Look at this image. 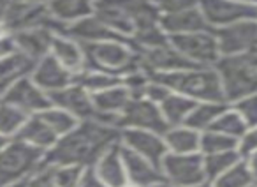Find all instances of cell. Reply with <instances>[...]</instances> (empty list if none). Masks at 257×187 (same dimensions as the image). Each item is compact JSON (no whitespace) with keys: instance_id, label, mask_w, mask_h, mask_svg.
I'll return each mask as SVG.
<instances>
[{"instance_id":"6da1fadb","label":"cell","mask_w":257,"mask_h":187,"mask_svg":"<svg viewBox=\"0 0 257 187\" xmlns=\"http://www.w3.org/2000/svg\"><path fill=\"white\" fill-rule=\"evenodd\" d=\"M121 131L95 119H86L69 134L60 136L53 148L46 154L51 164H74L90 169L95 161L113 145L120 143Z\"/></svg>"},{"instance_id":"7a4b0ae2","label":"cell","mask_w":257,"mask_h":187,"mask_svg":"<svg viewBox=\"0 0 257 187\" xmlns=\"http://www.w3.org/2000/svg\"><path fill=\"white\" fill-rule=\"evenodd\" d=\"M152 78L159 79L169 90L182 94L196 103H227L220 76L215 67H189Z\"/></svg>"},{"instance_id":"3957f363","label":"cell","mask_w":257,"mask_h":187,"mask_svg":"<svg viewBox=\"0 0 257 187\" xmlns=\"http://www.w3.org/2000/svg\"><path fill=\"white\" fill-rule=\"evenodd\" d=\"M215 69L220 76L225 101L229 105L257 92V50L222 57Z\"/></svg>"},{"instance_id":"277c9868","label":"cell","mask_w":257,"mask_h":187,"mask_svg":"<svg viewBox=\"0 0 257 187\" xmlns=\"http://www.w3.org/2000/svg\"><path fill=\"white\" fill-rule=\"evenodd\" d=\"M85 46V44H83ZM88 69L109 72L123 78L127 72L140 67V53L131 39H109L95 44H86Z\"/></svg>"},{"instance_id":"5b68a950","label":"cell","mask_w":257,"mask_h":187,"mask_svg":"<svg viewBox=\"0 0 257 187\" xmlns=\"http://www.w3.org/2000/svg\"><path fill=\"white\" fill-rule=\"evenodd\" d=\"M44 161L46 154L43 150L13 138L11 143L0 152V187L32 176Z\"/></svg>"},{"instance_id":"8992f818","label":"cell","mask_w":257,"mask_h":187,"mask_svg":"<svg viewBox=\"0 0 257 187\" xmlns=\"http://www.w3.org/2000/svg\"><path fill=\"white\" fill-rule=\"evenodd\" d=\"M169 41L176 48V51L196 67H215L222 58L220 46L213 30L171 36Z\"/></svg>"},{"instance_id":"52a82bcc","label":"cell","mask_w":257,"mask_h":187,"mask_svg":"<svg viewBox=\"0 0 257 187\" xmlns=\"http://www.w3.org/2000/svg\"><path fill=\"white\" fill-rule=\"evenodd\" d=\"M2 101L18 108L25 115H39L51 106L50 94H46L32 78L23 76L8 86L2 94Z\"/></svg>"},{"instance_id":"ba28073f","label":"cell","mask_w":257,"mask_h":187,"mask_svg":"<svg viewBox=\"0 0 257 187\" xmlns=\"http://www.w3.org/2000/svg\"><path fill=\"white\" fill-rule=\"evenodd\" d=\"M199 9L211 30L257 20V4H245L236 0H199Z\"/></svg>"},{"instance_id":"9c48e42d","label":"cell","mask_w":257,"mask_h":187,"mask_svg":"<svg viewBox=\"0 0 257 187\" xmlns=\"http://www.w3.org/2000/svg\"><path fill=\"white\" fill-rule=\"evenodd\" d=\"M162 175L178 187H190L206 180L201 152L194 154H173L168 152L161 164Z\"/></svg>"},{"instance_id":"30bf717a","label":"cell","mask_w":257,"mask_h":187,"mask_svg":"<svg viewBox=\"0 0 257 187\" xmlns=\"http://www.w3.org/2000/svg\"><path fill=\"white\" fill-rule=\"evenodd\" d=\"M2 27L8 34L36 29V27H51L60 32V27L51 18L46 4H32V2H18V0H11Z\"/></svg>"},{"instance_id":"8fae6325","label":"cell","mask_w":257,"mask_h":187,"mask_svg":"<svg viewBox=\"0 0 257 187\" xmlns=\"http://www.w3.org/2000/svg\"><path fill=\"white\" fill-rule=\"evenodd\" d=\"M120 129H143L164 134L169 129L161 108L145 98L131 99L128 106L121 113Z\"/></svg>"},{"instance_id":"7c38bea8","label":"cell","mask_w":257,"mask_h":187,"mask_svg":"<svg viewBox=\"0 0 257 187\" xmlns=\"http://www.w3.org/2000/svg\"><path fill=\"white\" fill-rule=\"evenodd\" d=\"M213 32L220 46L222 57L257 50V20L232 23L222 29H215Z\"/></svg>"},{"instance_id":"4fadbf2b","label":"cell","mask_w":257,"mask_h":187,"mask_svg":"<svg viewBox=\"0 0 257 187\" xmlns=\"http://www.w3.org/2000/svg\"><path fill=\"white\" fill-rule=\"evenodd\" d=\"M121 147L136 152L141 157L148 159L154 164L161 166L164 157L168 155V145H166L164 134L154 133V131L143 129H121L120 134Z\"/></svg>"},{"instance_id":"5bb4252c","label":"cell","mask_w":257,"mask_h":187,"mask_svg":"<svg viewBox=\"0 0 257 187\" xmlns=\"http://www.w3.org/2000/svg\"><path fill=\"white\" fill-rule=\"evenodd\" d=\"M140 53V64L150 76L168 74V72H176L182 69L196 67L190 62H187L182 55L176 51V48L168 41L166 44L155 48H147V50H138Z\"/></svg>"},{"instance_id":"9a60e30c","label":"cell","mask_w":257,"mask_h":187,"mask_svg":"<svg viewBox=\"0 0 257 187\" xmlns=\"http://www.w3.org/2000/svg\"><path fill=\"white\" fill-rule=\"evenodd\" d=\"M57 34V30L51 29V27H36V29L13 32L9 36L13 37L16 51L27 55L30 60L37 62L43 57H46V55H50L51 44H53V39Z\"/></svg>"},{"instance_id":"2e32d148","label":"cell","mask_w":257,"mask_h":187,"mask_svg":"<svg viewBox=\"0 0 257 187\" xmlns=\"http://www.w3.org/2000/svg\"><path fill=\"white\" fill-rule=\"evenodd\" d=\"M50 99L53 106L65 110L79 120L93 119V115H95L92 94H88L78 83H71V85L50 94Z\"/></svg>"},{"instance_id":"e0dca14e","label":"cell","mask_w":257,"mask_h":187,"mask_svg":"<svg viewBox=\"0 0 257 187\" xmlns=\"http://www.w3.org/2000/svg\"><path fill=\"white\" fill-rule=\"evenodd\" d=\"M30 78L41 86L46 94H53L64 86L74 83V74L69 69H65L60 62L51 55H46L41 60L36 62Z\"/></svg>"},{"instance_id":"ac0fdd59","label":"cell","mask_w":257,"mask_h":187,"mask_svg":"<svg viewBox=\"0 0 257 187\" xmlns=\"http://www.w3.org/2000/svg\"><path fill=\"white\" fill-rule=\"evenodd\" d=\"M90 169H92L93 175L102 183H106L107 187H123L125 183H128L120 143L107 148Z\"/></svg>"},{"instance_id":"d6986e66","label":"cell","mask_w":257,"mask_h":187,"mask_svg":"<svg viewBox=\"0 0 257 187\" xmlns=\"http://www.w3.org/2000/svg\"><path fill=\"white\" fill-rule=\"evenodd\" d=\"M51 57H55L65 69L72 72V74H79L88 67V60H86V50L79 41L74 37L67 36V34L58 32L51 44Z\"/></svg>"},{"instance_id":"ffe728a7","label":"cell","mask_w":257,"mask_h":187,"mask_svg":"<svg viewBox=\"0 0 257 187\" xmlns=\"http://www.w3.org/2000/svg\"><path fill=\"white\" fill-rule=\"evenodd\" d=\"M62 34L74 37L76 41H79L81 44H95L100 41H109V39H125V37L114 34L106 23L100 18H97L95 15H90L86 18L79 20V22L72 23V25L65 27L62 30Z\"/></svg>"},{"instance_id":"44dd1931","label":"cell","mask_w":257,"mask_h":187,"mask_svg":"<svg viewBox=\"0 0 257 187\" xmlns=\"http://www.w3.org/2000/svg\"><path fill=\"white\" fill-rule=\"evenodd\" d=\"M121 154H123L125 171H127V178L131 183L140 187H150L157 180L164 178L161 166L154 164L152 161L141 157L140 154L128 150L125 147H121Z\"/></svg>"},{"instance_id":"7402d4cb","label":"cell","mask_w":257,"mask_h":187,"mask_svg":"<svg viewBox=\"0 0 257 187\" xmlns=\"http://www.w3.org/2000/svg\"><path fill=\"white\" fill-rule=\"evenodd\" d=\"M161 27L169 37L182 36V34L203 32V30H211L208 22L204 20L199 6L185 11L173 13V15L161 16Z\"/></svg>"},{"instance_id":"603a6c76","label":"cell","mask_w":257,"mask_h":187,"mask_svg":"<svg viewBox=\"0 0 257 187\" xmlns=\"http://www.w3.org/2000/svg\"><path fill=\"white\" fill-rule=\"evenodd\" d=\"M93 15L102 20L118 36L125 39H131L134 36V25L121 6V0H95Z\"/></svg>"},{"instance_id":"cb8c5ba5","label":"cell","mask_w":257,"mask_h":187,"mask_svg":"<svg viewBox=\"0 0 257 187\" xmlns=\"http://www.w3.org/2000/svg\"><path fill=\"white\" fill-rule=\"evenodd\" d=\"M46 6L62 32L65 27L93 15L95 0H48Z\"/></svg>"},{"instance_id":"d4e9b609","label":"cell","mask_w":257,"mask_h":187,"mask_svg":"<svg viewBox=\"0 0 257 187\" xmlns=\"http://www.w3.org/2000/svg\"><path fill=\"white\" fill-rule=\"evenodd\" d=\"M16 140L23 141V143H27V145H30V147L37 148V150H43L44 154H48V152L57 145L58 136L39 115H32L23 124L18 136H16Z\"/></svg>"},{"instance_id":"484cf974","label":"cell","mask_w":257,"mask_h":187,"mask_svg":"<svg viewBox=\"0 0 257 187\" xmlns=\"http://www.w3.org/2000/svg\"><path fill=\"white\" fill-rule=\"evenodd\" d=\"M164 140L168 150L173 154H194V152H199L201 147V133L185 124L169 127L164 133Z\"/></svg>"},{"instance_id":"4316f807","label":"cell","mask_w":257,"mask_h":187,"mask_svg":"<svg viewBox=\"0 0 257 187\" xmlns=\"http://www.w3.org/2000/svg\"><path fill=\"white\" fill-rule=\"evenodd\" d=\"M34 65H36V62L30 60L27 55L20 53V51L8 53L6 57L0 58V86L6 90L16 79L29 76Z\"/></svg>"},{"instance_id":"83f0119b","label":"cell","mask_w":257,"mask_h":187,"mask_svg":"<svg viewBox=\"0 0 257 187\" xmlns=\"http://www.w3.org/2000/svg\"><path fill=\"white\" fill-rule=\"evenodd\" d=\"M196 105H197L196 101L171 90V94L159 105V108H161L168 126L171 127V126H182V124H185L187 117L190 115V112H192Z\"/></svg>"},{"instance_id":"f1b7e54d","label":"cell","mask_w":257,"mask_h":187,"mask_svg":"<svg viewBox=\"0 0 257 187\" xmlns=\"http://www.w3.org/2000/svg\"><path fill=\"white\" fill-rule=\"evenodd\" d=\"M229 106V103H197L190 115L187 117L185 126L196 129L197 133L210 131L217 117Z\"/></svg>"},{"instance_id":"f546056e","label":"cell","mask_w":257,"mask_h":187,"mask_svg":"<svg viewBox=\"0 0 257 187\" xmlns=\"http://www.w3.org/2000/svg\"><path fill=\"white\" fill-rule=\"evenodd\" d=\"M74 83H78L79 86H83L86 92L93 96V94H99V92H102V90H107V88H111V86L121 83V78L120 76L109 74V72L86 67L85 71H81L79 74L74 76Z\"/></svg>"},{"instance_id":"4dcf8cb0","label":"cell","mask_w":257,"mask_h":187,"mask_svg":"<svg viewBox=\"0 0 257 187\" xmlns=\"http://www.w3.org/2000/svg\"><path fill=\"white\" fill-rule=\"evenodd\" d=\"M241 161V155L238 150H227V152H217V154H206L203 155L204 162V173H206V180H215L231 169L236 162Z\"/></svg>"},{"instance_id":"1f68e13d","label":"cell","mask_w":257,"mask_h":187,"mask_svg":"<svg viewBox=\"0 0 257 187\" xmlns=\"http://www.w3.org/2000/svg\"><path fill=\"white\" fill-rule=\"evenodd\" d=\"M246 129H248L246 122L243 120V117L239 115V113L236 112L231 105H229L227 108H225L224 112L217 117V120H215L213 126H211V131L227 134V136L236 138V140H239V138L245 134Z\"/></svg>"},{"instance_id":"d6a6232c","label":"cell","mask_w":257,"mask_h":187,"mask_svg":"<svg viewBox=\"0 0 257 187\" xmlns=\"http://www.w3.org/2000/svg\"><path fill=\"white\" fill-rule=\"evenodd\" d=\"M39 117L57 133L58 138L69 134L72 129H76V126H78L79 122H81V120L76 119V117L71 115L69 112H65V110L58 108V106H53V105L48 110H44L43 113H39Z\"/></svg>"},{"instance_id":"836d02e7","label":"cell","mask_w":257,"mask_h":187,"mask_svg":"<svg viewBox=\"0 0 257 187\" xmlns=\"http://www.w3.org/2000/svg\"><path fill=\"white\" fill-rule=\"evenodd\" d=\"M255 180H253L252 173H250L248 164H246L245 159H241L231 169H227L220 176L211 180V187H248Z\"/></svg>"},{"instance_id":"e575fe53","label":"cell","mask_w":257,"mask_h":187,"mask_svg":"<svg viewBox=\"0 0 257 187\" xmlns=\"http://www.w3.org/2000/svg\"><path fill=\"white\" fill-rule=\"evenodd\" d=\"M27 119L29 115L0 99V134L8 138H16Z\"/></svg>"},{"instance_id":"d590c367","label":"cell","mask_w":257,"mask_h":187,"mask_svg":"<svg viewBox=\"0 0 257 187\" xmlns=\"http://www.w3.org/2000/svg\"><path fill=\"white\" fill-rule=\"evenodd\" d=\"M227 150H238V140L236 138H231L227 134L217 133V131H211V129L201 133L199 152L203 155L217 154V152H227Z\"/></svg>"},{"instance_id":"8d00e7d4","label":"cell","mask_w":257,"mask_h":187,"mask_svg":"<svg viewBox=\"0 0 257 187\" xmlns=\"http://www.w3.org/2000/svg\"><path fill=\"white\" fill-rule=\"evenodd\" d=\"M231 106L243 117L248 127H257V92L231 103Z\"/></svg>"},{"instance_id":"74e56055","label":"cell","mask_w":257,"mask_h":187,"mask_svg":"<svg viewBox=\"0 0 257 187\" xmlns=\"http://www.w3.org/2000/svg\"><path fill=\"white\" fill-rule=\"evenodd\" d=\"M155 8L159 9L161 16L173 15V13L185 11V9H192L199 6V0H154Z\"/></svg>"},{"instance_id":"f35d334b","label":"cell","mask_w":257,"mask_h":187,"mask_svg":"<svg viewBox=\"0 0 257 187\" xmlns=\"http://www.w3.org/2000/svg\"><path fill=\"white\" fill-rule=\"evenodd\" d=\"M238 152L241 159H246L257 152V127H248L241 138L238 140Z\"/></svg>"},{"instance_id":"ab89813d","label":"cell","mask_w":257,"mask_h":187,"mask_svg":"<svg viewBox=\"0 0 257 187\" xmlns=\"http://www.w3.org/2000/svg\"><path fill=\"white\" fill-rule=\"evenodd\" d=\"M169 94H171V90H169L164 83H161L159 79L152 78L150 83H148V86H147V90H145L143 98L148 99V101H152V103H155V105H161V103L168 98Z\"/></svg>"},{"instance_id":"60d3db41","label":"cell","mask_w":257,"mask_h":187,"mask_svg":"<svg viewBox=\"0 0 257 187\" xmlns=\"http://www.w3.org/2000/svg\"><path fill=\"white\" fill-rule=\"evenodd\" d=\"M29 185L30 187H57L53 178H51L50 164H48L46 161H44V164L29 178Z\"/></svg>"},{"instance_id":"b9f144b4","label":"cell","mask_w":257,"mask_h":187,"mask_svg":"<svg viewBox=\"0 0 257 187\" xmlns=\"http://www.w3.org/2000/svg\"><path fill=\"white\" fill-rule=\"evenodd\" d=\"M11 51H16V48L15 43H13V37L6 32L4 36H0V58L6 57L8 53H11Z\"/></svg>"},{"instance_id":"7bdbcfd3","label":"cell","mask_w":257,"mask_h":187,"mask_svg":"<svg viewBox=\"0 0 257 187\" xmlns=\"http://www.w3.org/2000/svg\"><path fill=\"white\" fill-rule=\"evenodd\" d=\"M79 187H107L106 183H102L95 175H93L92 169H86L85 175H83V180H81V185Z\"/></svg>"},{"instance_id":"ee69618b","label":"cell","mask_w":257,"mask_h":187,"mask_svg":"<svg viewBox=\"0 0 257 187\" xmlns=\"http://www.w3.org/2000/svg\"><path fill=\"white\" fill-rule=\"evenodd\" d=\"M245 161H246V164H248L250 173H252L253 180L257 182V152H253V154L250 155V157H246Z\"/></svg>"},{"instance_id":"f6af8a7d","label":"cell","mask_w":257,"mask_h":187,"mask_svg":"<svg viewBox=\"0 0 257 187\" xmlns=\"http://www.w3.org/2000/svg\"><path fill=\"white\" fill-rule=\"evenodd\" d=\"M9 4H11V0H0V27L4 25V20H6V15H8Z\"/></svg>"},{"instance_id":"bcb514c9","label":"cell","mask_w":257,"mask_h":187,"mask_svg":"<svg viewBox=\"0 0 257 187\" xmlns=\"http://www.w3.org/2000/svg\"><path fill=\"white\" fill-rule=\"evenodd\" d=\"M150 187H178V185H175L173 182H169L168 178H161V180H157L155 183H152Z\"/></svg>"},{"instance_id":"7dc6e473","label":"cell","mask_w":257,"mask_h":187,"mask_svg":"<svg viewBox=\"0 0 257 187\" xmlns=\"http://www.w3.org/2000/svg\"><path fill=\"white\" fill-rule=\"evenodd\" d=\"M30 178V176H29ZM29 178H23V180H18V182H13V183H8L4 187H30L29 185Z\"/></svg>"},{"instance_id":"c3c4849f","label":"cell","mask_w":257,"mask_h":187,"mask_svg":"<svg viewBox=\"0 0 257 187\" xmlns=\"http://www.w3.org/2000/svg\"><path fill=\"white\" fill-rule=\"evenodd\" d=\"M11 140L13 138H8V136H4V134H0V152L4 150V148L11 143Z\"/></svg>"},{"instance_id":"681fc988","label":"cell","mask_w":257,"mask_h":187,"mask_svg":"<svg viewBox=\"0 0 257 187\" xmlns=\"http://www.w3.org/2000/svg\"><path fill=\"white\" fill-rule=\"evenodd\" d=\"M190 187H211V182H210V180H204V182L196 183V185H190Z\"/></svg>"},{"instance_id":"f907efd6","label":"cell","mask_w":257,"mask_h":187,"mask_svg":"<svg viewBox=\"0 0 257 187\" xmlns=\"http://www.w3.org/2000/svg\"><path fill=\"white\" fill-rule=\"evenodd\" d=\"M236 2H245V4H257V0H236Z\"/></svg>"},{"instance_id":"816d5d0a","label":"cell","mask_w":257,"mask_h":187,"mask_svg":"<svg viewBox=\"0 0 257 187\" xmlns=\"http://www.w3.org/2000/svg\"><path fill=\"white\" fill-rule=\"evenodd\" d=\"M123 187H140V185H134V183H131V182H128V183H125Z\"/></svg>"},{"instance_id":"f5cc1de1","label":"cell","mask_w":257,"mask_h":187,"mask_svg":"<svg viewBox=\"0 0 257 187\" xmlns=\"http://www.w3.org/2000/svg\"><path fill=\"white\" fill-rule=\"evenodd\" d=\"M6 34V30H4V27H0V36H4Z\"/></svg>"},{"instance_id":"db71d44e","label":"cell","mask_w":257,"mask_h":187,"mask_svg":"<svg viewBox=\"0 0 257 187\" xmlns=\"http://www.w3.org/2000/svg\"><path fill=\"white\" fill-rule=\"evenodd\" d=\"M2 94H4V88H2V86H0V99H2Z\"/></svg>"},{"instance_id":"11a10c76","label":"cell","mask_w":257,"mask_h":187,"mask_svg":"<svg viewBox=\"0 0 257 187\" xmlns=\"http://www.w3.org/2000/svg\"><path fill=\"white\" fill-rule=\"evenodd\" d=\"M248 187H257V182H253L252 185H248Z\"/></svg>"}]
</instances>
